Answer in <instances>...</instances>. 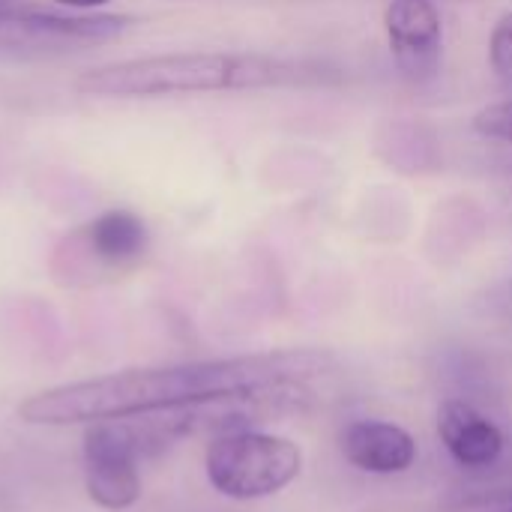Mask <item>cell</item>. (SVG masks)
Returning a JSON list of instances; mask_svg holds the SVG:
<instances>
[{"label":"cell","mask_w":512,"mask_h":512,"mask_svg":"<svg viewBox=\"0 0 512 512\" xmlns=\"http://www.w3.org/2000/svg\"><path fill=\"white\" fill-rule=\"evenodd\" d=\"M333 354L318 348H288L111 372L75 384L48 387L21 402L18 417L30 426H90L174 411L207 399L276 387L309 384L333 369Z\"/></svg>","instance_id":"obj_1"},{"label":"cell","mask_w":512,"mask_h":512,"mask_svg":"<svg viewBox=\"0 0 512 512\" xmlns=\"http://www.w3.org/2000/svg\"><path fill=\"white\" fill-rule=\"evenodd\" d=\"M339 81L336 69L258 51H174L105 63L78 75L75 90L105 99H153L186 93L315 87Z\"/></svg>","instance_id":"obj_2"},{"label":"cell","mask_w":512,"mask_h":512,"mask_svg":"<svg viewBox=\"0 0 512 512\" xmlns=\"http://www.w3.org/2000/svg\"><path fill=\"white\" fill-rule=\"evenodd\" d=\"M210 486L231 501H261L288 489L303 471V450L282 435L255 429L216 435L204 453Z\"/></svg>","instance_id":"obj_3"},{"label":"cell","mask_w":512,"mask_h":512,"mask_svg":"<svg viewBox=\"0 0 512 512\" xmlns=\"http://www.w3.org/2000/svg\"><path fill=\"white\" fill-rule=\"evenodd\" d=\"M132 24L129 15H81V12H51L33 6L0 9V48L24 51H66L75 45L111 42Z\"/></svg>","instance_id":"obj_4"},{"label":"cell","mask_w":512,"mask_h":512,"mask_svg":"<svg viewBox=\"0 0 512 512\" xmlns=\"http://www.w3.org/2000/svg\"><path fill=\"white\" fill-rule=\"evenodd\" d=\"M84 486L96 507L129 510L141 498V450L123 420L90 423L84 432Z\"/></svg>","instance_id":"obj_5"},{"label":"cell","mask_w":512,"mask_h":512,"mask_svg":"<svg viewBox=\"0 0 512 512\" xmlns=\"http://www.w3.org/2000/svg\"><path fill=\"white\" fill-rule=\"evenodd\" d=\"M63 246L69 249V282H75V276L96 282V276H120L132 270L147 255L150 231L132 210H105L66 237Z\"/></svg>","instance_id":"obj_6"},{"label":"cell","mask_w":512,"mask_h":512,"mask_svg":"<svg viewBox=\"0 0 512 512\" xmlns=\"http://www.w3.org/2000/svg\"><path fill=\"white\" fill-rule=\"evenodd\" d=\"M390 57L405 81L432 84L444 66V24L432 0H390L384 9Z\"/></svg>","instance_id":"obj_7"},{"label":"cell","mask_w":512,"mask_h":512,"mask_svg":"<svg viewBox=\"0 0 512 512\" xmlns=\"http://www.w3.org/2000/svg\"><path fill=\"white\" fill-rule=\"evenodd\" d=\"M342 456L363 474L393 477L414 468L420 450L408 429L387 420H354L342 432Z\"/></svg>","instance_id":"obj_8"},{"label":"cell","mask_w":512,"mask_h":512,"mask_svg":"<svg viewBox=\"0 0 512 512\" xmlns=\"http://www.w3.org/2000/svg\"><path fill=\"white\" fill-rule=\"evenodd\" d=\"M438 435L459 468L480 471L504 456V432L468 402L450 399L438 411Z\"/></svg>","instance_id":"obj_9"},{"label":"cell","mask_w":512,"mask_h":512,"mask_svg":"<svg viewBox=\"0 0 512 512\" xmlns=\"http://www.w3.org/2000/svg\"><path fill=\"white\" fill-rule=\"evenodd\" d=\"M489 66L495 81L512 99V12L501 15L489 36Z\"/></svg>","instance_id":"obj_10"},{"label":"cell","mask_w":512,"mask_h":512,"mask_svg":"<svg viewBox=\"0 0 512 512\" xmlns=\"http://www.w3.org/2000/svg\"><path fill=\"white\" fill-rule=\"evenodd\" d=\"M471 126H474V132H477L480 138L512 147V99L495 102V105H486L483 111L474 114Z\"/></svg>","instance_id":"obj_11"},{"label":"cell","mask_w":512,"mask_h":512,"mask_svg":"<svg viewBox=\"0 0 512 512\" xmlns=\"http://www.w3.org/2000/svg\"><path fill=\"white\" fill-rule=\"evenodd\" d=\"M60 6H69V9H96V6H105L108 0H54Z\"/></svg>","instance_id":"obj_12"},{"label":"cell","mask_w":512,"mask_h":512,"mask_svg":"<svg viewBox=\"0 0 512 512\" xmlns=\"http://www.w3.org/2000/svg\"><path fill=\"white\" fill-rule=\"evenodd\" d=\"M15 0H0V9H6V6H12Z\"/></svg>","instance_id":"obj_13"}]
</instances>
